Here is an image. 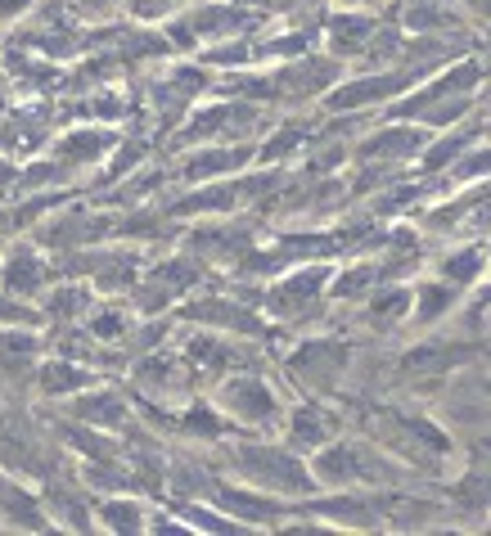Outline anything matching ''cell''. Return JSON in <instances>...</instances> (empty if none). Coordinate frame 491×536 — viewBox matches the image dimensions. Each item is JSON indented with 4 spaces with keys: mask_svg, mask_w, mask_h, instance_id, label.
<instances>
[{
    "mask_svg": "<svg viewBox=\"0 0 491 536\" xmlns=\"http://www.w3.org/2000/svg\"><path fill=\"white\" fill-rule=\"evenodd\" d=\"M464 145H469V136H451V140H442V145H437V149H428V158H424V163H428V167H446L455 154H460Z\"/></svg>",
    "mask_w": 491,
    "mask_h": 536,
    "instance_id": "obj_23",
    "label": "cell"
},
{
    "mask_svg": "<svg viewBox=\"0 0 491 536\" xmlns=\"http://www.w3.org/2000/svg\"><path fill=\"white\" fill-rule=\"evenodd\" d=\"M100 518L113 527V532H140V523H145L140 505H122V500H109V505H100Z\"/></svg>",
    "mask_w": 491,
    "mask_h": 536,
    "instance_id": "obj_20",
    "label": "cell"
},
{
    "mask_svg": "<svg viewBox=\"0 0 491 536\" xmlns=\"http://www.w3.org/2000/svg\"><path fill=\"white\" fill-rule=\"evenodd\" d=\"M244 28H253V14L248 10H230V5H217V10H199L190 23L181 28V37L190 41V37H208V32H244Z\"/></svg>",
    "mask_w": 491,
    "mask_h": 536,
    "instance_id": "obj_6",
    "label": "cell"
},
{
    "mask_svg": "<svg viewBox=\"0 0 491 536\" xmlns=\"http://www.w3.org/2000/svg\"><path fill=\"white\" fill-rule=\"evenodd\" d=\"M293 437H298L302 446H320L329 437V424L316 415V410H298V419H293Z\"/></svg>",
    "mask_w": 491,
    "mask_h": 536,
    "instance_id": "obj_21",
    "label": "cell"
},
{
    "mask_svg": "<svg viewBox=\"0 0 491 536\" xmlns=\"http://www.w3.org/2000/svg\"><path fill=\"white\" fill-rule=\"evenodd\" d=\"M298 140H302V131H280V136H275L271 145L262 149V163H275V158H280V154H289V149L298 145Z\"/></svg>",
    "mask_w": 491,
    "mask_h": 536,
    "instance_id": "obj_24",
    "label": "cell"
},
{
    "mask_svg": "<svg viewBox=\"0 0 491 536\" xmlns=\"http://www.w3.org/2000/svg\"><path fill=\"white\" fill-rule=\"evenodd\" d=\"M190 316H199V320H217V325H235V329H244V334H262V325H257L248 311H235V302H199V307L190 311Z\"/></svg>",
    "mask_w": 491,
    "mask_h": 536,
    "instance_id": "obj_12",
    "label": "cell"
},
{
    "mask_svg": "<svg viewBox=\"0 0 491 536\" xmlns=\"http://www.w3.org/2000/svg\"><path fill=\"white\" fill-rule=\"evenodd\" d=\"M325 280H329V271L325 266H307V271H298V275H289L284 284H275L271 289V311L275 316H298V311H307L311 302L320 298V289H325Z\"/></svg>",
    "mask_w": 491,
    "mask_h": 536,
    "instance_id": "obj_3",
    "label": "cell"
},
{
    "mask_svg": "<svg viewBox=\"0 0 491 536\" xmlns=\"http://www.w3.org/2000/svg\"><path fill=\"white\" fill-rule=\"evenodd\" d=\"M451 302V289H424L419 293V320H437Z\"/></svg>",
    "mask_w": 491,
    "mask_h": 536,
    "instance_id": "obj_22",
    "label": "cell"
},
{
    "mask_svg": "<svg viewBox=\"0 0 491 536\" xmlns=\"http://www.w3.org/2000/svg\"><path fill=\"white\" fill-rule=\"evenodd\" d=\"M167 5H172V0H136V10H140V14H163Z\"/></svg>",
    "mask_w": 491,
    "mask_h": 536,
    "instance_id": "obj_26",
    "label": "cell"
},
{
    "mask_svg": "<svg viewBox=\"0 0 491 536\" xmlns=\"http://www.w3.org/2000/svg\"><path fill=\"white\" fill-rule=\"evenodd\" d=\"M482 172H491V154H473L469 163L460 167V181H473V176H482Z\"/></svg>",
    "mask_w": 491,
    "mask_h": 536,
    "instance_id": "obj_25",
    "label": "cell"
},
{
    "mask_svg": "<svg viewBox=\"0 0 491 536\" xmlns=\"http://www.w3.org/2000/svg\"><path fill=\"white\" fill-rule=\"evenodd\" d=\"M460 356H469V352H460V347H415V352L401 361V370H428V374H442L446 365H455Z\"/></svg>",
    "mask_w": 491,
    "mask_h": 536,
    "instance_id": "obj_13",
    "label": "cell"
},
{
    "mask_svg": "<svg viewBox=\"0 0 491 536\" xmlns=\"http://www.w3.org/2000/svg\"><path fill=\"white\" fill-rule=\"evenodd\" d=\"M316 514L338 518V523H352V527H370L374 523V509L361 505V500H325V505H316Z\"/></svg>",
    "mask_w": 491,
    "mask_h": 536,
    "instance_id": "obj_16",
    "label": "cell"
},
{
    "mask_svg": "<svg viewBox=\"0 0 491 536\" xmlns=\"http://www.w3.org/2000/svg\"><path fill=\"white\" fill-rule=\"evenodd\" d=\"M230 464L262 491H289V496H307L311 491L307 469L280 446H244V451L230 455Z\"/></svg>",
    "mask_w": 491,
    "mask_h": 536,
    "instance_id": "obj_1",
    "label": "cell"
},
{
    "mask_svg": "<svg viewBox=\"0 0 491 536\" xmlns=\"http://www.w3.org/2000/svg\"><path fill=\"white\" fill-rule=\"evenodd\" d=\"M473 5H478V10H482V14H487V19H491V0H473Z\"/></svg>",
    "mask_w": 491,
    "mask_h": 536,
    "instance_id": "obj_28",
    "label": "cell"
},
{
    "mask_svg": "<svg viewBox=\"0 0 491 536\" xmlns=\"http://www.w3.org/2000/svg\"><path fill=\"white\" fill-rule=\"evenodd\" d=\"M239 163H248V149H208V154H199L194 163H185V176H190V181H203V176L235 172Z\"/></svg>",
    "mask_w": 491,
    "mask_h": 536,
    "instance_id": "obj_10",
    "label": "cell"
},
{
    "mask_svg": "<svg viewBox=\"0 0 491 536\" xmlns=\"http://www.w3.org/2000/svg\"><path fill=\"white\" fill-rule=\"evenodd\" d=\"M86 383H91V374L77 370V365H64V361L41 370V388L46 392H77V388H86Z\"/></svg>",
    "mask_w": 491,
    "mask_h": 536,
    "instance_id": "obj_15",
    "label": "cell"
},
{
    "mask_svg": "<svg viewBox=\"0 0 491 536\" xmlns=\"http://www.w3.org/2000/svg\"><path fill=\"white\" fill-rule=\"evenodd\" d=\"M19 10H28V0H0V19H5V14H19Z\"/></svg>",
    "mask_w": 491,
    "mask_h": 536,
    "instance_id": "obj_27",
    "label": "cell"
},
{
    "mask_svg": "<svg viewBox=\"0 0 491 536\" xmlns=\"http://www.w3.org/2000/svg\"><path fill=\"white\" fill-rule=\"evenodd\" d=\"M221 505L235 509L239 518H271V514H280V505H271V500H262V496H239V491H230V487H221Z\"/></svg>",
    "mask_w": 491,
    "mask_h": 536,
    "instance_id": "obj_17",
    "label": "cell"
},
{
    "mask_svg": "<svg viewBox=\"0 0 491 536\" xmlns=\"http://www.w3.org/2000/svg\"><path fill=\"white\" fill-rule=\"evenodd\" d=\"M5 289H14V293L41 289V262H37V257H32V253L10 257V271H5Z\"/></svg>",
    "mask_w": 491,
    "mask_h": 536,
    "instance_id": "obj_14",
    "label": "cell"
},
{
    "mask_svg": "<svg viewBox=\"0 0 491 536\" xmlns=\"http://www.w3.org/2000/svg\"><path fill=\"white\" fill-rule=\"evenodd\" d=\"M370 32H374V23L361 19V14H334V19H329V50H334V55H352L356 46L370 41Z\"/></svg>",
    "mask_w": 491,
    "mask_h": 536,
    "instance_id": "obj_7",
    "label": "cell"
},
{
    "mask_svg": "<svg viewBox=\"0 0 491 536\" xmlns=\"http://www.w3.org/2000/svg\"><path fill=\"white\" fill-rule=\"evenodd\" d=\"M338 365H343V347H334V343H311L307 352L293 361V370L307 374V379H334Z\"/></svg>",
    "mask_w": 491,
    "mask_h": 536,
    "instance_id": "obj_8",
    "label": "cell"
},
{
    "mask_svg": "<svg viewBox=\"0 0 491 536\" xmlns=\"http://www.w3.org/2000/svg\"><path fill=\"white\" fill-rule=\"evenodd\" d=\"M226 406L235 410L239 419H271L275 415V401H271V392H266L262 379H230Z\"/></svg>",
    "mask_w": 491,
    "mask_h": 536,
    "instance_id": "obj_5",
    "label": "cell"
},
{
    "mask_svg": "<svg viewBox=\"0 0 491 536\" xmlns=\"http://www.w3.org/2000/svg\"><path fill=\"white\" fill-rule=\"evenodd\" d=\"M419 145H424V136H419V131H383V136L365 140L361 154L365 158H410Z\"/></svg>",
    "mask_w": 491,
    "mask_h": 536,
    "instance_id": "obj_9",
    "label": "cell"
},
{
    "mask_svg": "<svg viewBox=\"0 0 491 536\" xmlns=\"http://www.w3.org/2000/svg\"><path fill=\"white\" fill-rule=\"evenodd\" d=\"M410 77L406 73H383V77H361V82L343 86V91L329 95V109H361V104H374V100H388L406 86Z\"/></svg>",
    "mask_w": 491,
    "mask_h": 536,
    "instance_id": "obj_4",
    "label": "cell"
},
{
    "mask_svg": "<svg viewBox=\"0 0 491 536\" xmlns=\"http://www.w3.org/2000/svg\"><path fill=\"white\" fill-rule=\"evenodd\" d=\"M109 145H113V136H104V131H77V136L59 140V158H64V163H91V158H100Z\"/></svg>",
    "mask_w": 491,
    "mask_h": 536,
    "instance_id": "obj_11",
    "label": "cell"
},
{
    "mask_svg": "<svg viewBox=\"0 0 491 536\" xmlns=\"http://www.w3.org/2000/svg\"><path fill=\"white\" fill-rule=\"evenodd\" d=\"M478 271H482V253H478V248H464V253H455V257H446V262H442V275L451 284L478 280Z\"/></svg>",
    "mask_w": 491,
    "mask_h": 536,
    "instance_id": "obj_18",
    "label": "cell"
},
{
    "mask_svg": "<svg viewBox=\"0 0 491 536\" xmlns=\"http://www.w3.org/2000/svg\"><path fill=\"white\" fill-rule=\"evenodd\" d=\"M316 473L325 482H356V478H383L388 469H379L365 446H329L316 455Z\"/></svg>",
    "mask_w": 491,
    "mask_h": 536,
    "instance_id": "obj_2",
    "label": "cell"
},
{
    "mask_svg": "<svg viewBox=\"0 0 491 536\" xmlns=\"http://www.w3.org/2000/svg\"><path fill=\"white\" fill-rule=\"evenodd\" d=\"M77 415H82L86 424H122V401L118 397H86L82 406H77Z\"/></svg>",
    "mask_w": 491,
    "mask_h": 536,
    "instance_id": "obj_19",
    "label": "cell"
}]
</instances>
